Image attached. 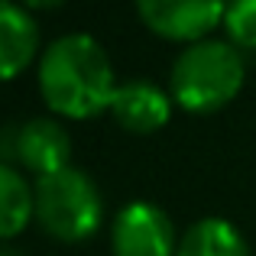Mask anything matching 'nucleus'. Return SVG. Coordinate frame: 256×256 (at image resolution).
Returning a JSON list of instances; mask_svg holds the SVG:
<instances>
[{
  "label": "nucleus",
  "mask_w": 256,
  "mask_h": 256,
  "mask_svg": "<svg viewBox=\"0 0 256 256\" xmlns=\"http://www.w3.org/2000/svg\"><path fill=\"white\" fill-rule=\"evenodd\" d=\"M175 256H250L246 240L230 220L224 218H204L194 220L178 237V253Z\"/></svg>",
  "instance_id": "nucleus-9"
},
{
  "label": "nucleus",
  "mask_w": 256,
  "mask_h": 256,
  "mask_svg": "<svg viewBox=\"0 0 256 256\" xmlns=\"http://www.w3.org/2000/svg\"><path fill=\"white\" fill-rule=\"evenodd\" d=\"M32 218H36L32 185L20 169L0 159V240L23 234Z\"/></svg>",
  "instance_id": "nucleus-10"
},
{
  "label": "nucleus",
  "mask_w": 256,
  "mask_h": 256,
  "mask_svg": "<svg viewBox=\"0 0 256 256\" xmlns=\"http://www.w3.org/2000/svg\"><path fill=\"white\" fill-rule=\"evenodd\" d=\"M246 82L244 52L230 39H201L185 46L169 72V94L188 114H214L227 107Z\"/></svg>",
  "instance_id": "nucleus-2"
},
{
  "label": "nucleus",
  "mask_w": 256,
  "mask_h": 256,
  "mask_svg": "<svg viewBox=\"0 0 256 256\" xmlns=\"http://www.w3.org/2000/svg\"><path fill=\"white\" fill-rule=\"evenodd\" d=\"M136 13L156 36L169 42H201L224 26L227 0H133Z\"/></svg>",
  "instance_id": "nucleus-5"
},
{
  "label": "nucleus",
  "mask_w": 256,
  "mask_h": 256,
  "mask_svg": "<svg viewBox=\"0 0 256 256\" xmlns=\"http://www.w3.org/2000/svg\"><path fill=\"white\" fill-rule=\"evenodd\" d=\"M36 78L46 107L68 120H91L110 110L117 91L110 56L88 32H68L46 46Z\"/></svg>",
  "instance_id": "nucleus-1"
},
{
  "label": "nucleus",
  "mask_w": 256,
  "mask_h": 256,
  "mask_svg": "<svg viewBox=\"0 0 256 256\" xmlns=\"http://www.w3.org/2000/svg\"><path fill=\"white\" fill-rule=\"evenodd\" d=\"M0 256H20L16 250H10V246H0Z\"/></svg>",
  "instance_id": "nucleus-13"
},
{
  "label": "nucleus",
  "mask_w": 256,
  "mask_h": 256,
  "mask_svg": "<svg viewBox=\"0 0 256 256\" xmlns=\"http://www.w3.org/2000/svg\"><path fill=\"white\" fill-rule=\"evenodd\" d=\"M114 256H175L178 237L169 214L152 201H130L110 220Z\"/></svg>",
  "instance_id": "nucleus-4"
},
{
  "label": "nucleus",
  "mask_w": 256,
  "mask_h": 256,
  "mask_svg": "<svg viewBox=\"0 0 256 256\" xmlns=\"http://www.w3.org/2000/svg\"><path fill=\"white\" fill-rule=\"evenodd\" d=\"M36 220L62 244H84L104 224V198L94 178L75 166L42 175L32 185Z\"/></svg>",
  "instance_id": "nucleus-3"
},
{
  "label": "nucleus",
  "mask_w": 256,
  "mask_h": 256,
  "mask_svg": "<svg viewBox=\"0 0 256 256\" xmlns=\"http://www.w3.org/2000/svg\"><path fill=\"white\" fill-rule=\"evenodd\" d=\"M39 52V26L30 10L0 0V82H13Z\"/></svg>",
  "instance_id": "nucleus-8"
},
{
  "label": "nucleus",
  "mask_w": 256,
  "mask_h": 256,
  "mask_svg": "<svg viewBox=\"0 0 256 256\" xmlns=\"http://www.w3.org/2000/svg\"><path fill=\"white\" fill-rule=\"evenodd\" d=\"M224 32L240 52L256 49V0H227Z\"/></svg>",
  "instance_id": "nucleus-11"
},
{
  "label": "nucleus",
  "mask_w": 256,
  "mask_h": 256,
  "mask_svg": "<svg viewBox=\"0 0 256 256\" xmlns=\"http://www.w3.org/2000/svg\"><path fill=\"white\" fill-rule=\"evenodd\" d=\"M13 156L26 172L42 178L72 166V136L58 120L32 117L13 133Z\"/></svg>",
  "instance_id": "nucleus-6"
},
{
  "label": "nucleus",
  "mask_w": 256,
  "mask_h": 256,
  "mask_svg": "<svg viewBox=\"0 0 256 256\" xmlns=\"http://www.w3.org/2000/svg\"><path fill=\"white\" fill-rule=\"evenodd\" d=\"M172 104L175 100L169 91L152 84L150 78H133V82L117 84L110 100V117L126 133H152L169 124Z\"/></svg>",
  "instance_id": "nucleus-7"
},
{
  "label": "nucleus",
  "mask_w": 256,
  "mask_h": 256,
  "mask_svg": "<svg viewBox=\"0 0 256 256\" xmlns=\"http://www.w3.org/2000/svg\"><path fill=\"white\" fill-rule=\"evenodd\" d=\"M65 0H20V6H23V10H56V6H62Z\"/></svg>",
  "instance_id": "nucleus-12"
}]
</instances>
